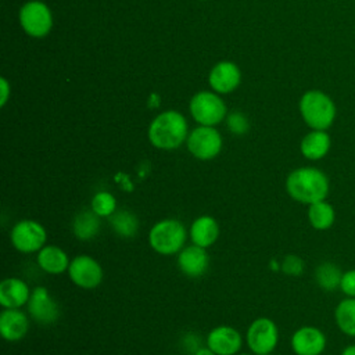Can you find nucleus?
Here are the masks:
<instances>
[{
	"label": "nucleus",
	"instance_id": "nucleus-1",
	"mask_svg": "<svg viewBox=\"0 0 355 355\" xmlns=\"http://www.w3.org/2000/svg\"><path fill=\"white\" fill-rule=\"evenodd\" d=\"M284 189L291 200L311 205L316 201L327 200L330 193V179L320 168L311 165L298 166L288 172Z\"/></svg>",
	"mask_w": 355,
	"mask_h": 355
},
{
	"label": "nucleus",
	"instance_id": "nucleus-9",
	"mask_svg": "<svg viewBox=\"0 0 355 355\" xmlns=\"http://www.w3.org/2000/svg\"><path fill=\"white\" fill-rule=\"evenodd\" d=\"M19 25L31 37H44L53 28V14L47 4L40 0L26 1L18 12Z\"/></svg>",
	"mask_w": 355,
	"mask_h": 355
},
{
	"label": "nucleus",
	"instance_id": "nucleus-21",
	"mask_svg": "<svg viewBox=\"0 0 355 355\" xmlns=\"http://www.w3.org/2000/svg\"><path fill=\"white\" fill-rule=\"evenodd\" d=\"M71 229L78 240L90 241L101 230V218L92 209H82L73 216Z\"/></svg>",
	"mask_w": 355,
	"mask_h": 355
},
{
	"label": "nucleus",
	"instance_id": "nucleus-30",
	"mask_svg": "<svg viewBox=\"0 0 355 355\" xmlns=\"http://www.w3.org/2000/svg\"><path fill=\"white\" fill-rule=\"evenodd\" d=\"M180 347H182V349H183L184 352L193 355V354H194L200 347H202V345H201L200 337H198L196 333L189 331V333H186V334L182 337V340H180Z\"/></svg>",
	"mask_w": 355,
	"mask_h": 355
},
{
	"label": "nucleus",
	"instance_id": "nucleus-33",
	"mask_svg": "<svg viewBox=\"0 0 355 355\" xmlns=\"http://www.w3.org/2000/svg\"><path fill=\"white\" fill-rule=\"evenodd\" d=\"M340 355H355V343L345 345V347L341 349Z\"/></svg>",
	"mask_w": 355,
	"mask_h": 355
},
{
	"label": "nucleus",
	"instance_id": "nucleus-24",
	"mask_svg": "<svg viewBox=\"0 0 355 355\" xmlns=\"http://www.w3.org/2000/svg\"><path fill=\"white\" fill-rule=\"evenodd\" d=\"M334 323L344 336L355 338V298L344 297L336 305Z\"/></svg>",
	"mask_w": 355,
	"mask_h": 355
},
{
	"label": "nucleus",
	"instance_id": "nucleus-4",
	"mask_svg": "<svg viewBox=\"0 0 355 355\" xmlns=\"http://www.w3.org/2000/svg\"><path fill=\"white\" fill-rule=\"evenodd\" d=\"M150 248L164 257L178 255L186 245L189 239V229L176 218H165L155 222L148 230Z\"/></svg>",
	"mask_w": 355,
	"mask_h": 355
},
{
	"label": "nucleus",
	"instance_id": "nucleus-16",
	"mask_svg": "<svg viewBox=\"0 0 355 355\" xmlns=\"http://www.w3.org/2000/svg\"><path fill=\"white\" fill-rule=\"evenodd\" d=\"M241 82L240 68L232 61H220L215 64L208 75L211 89L218 94H227L237 89Z\"/></svg>",
	"mask_w": 355,
	"mask_h": 355
},
{
	"label": "nucleus",
	"instance_id": "nucleus-32",
	"mask_svg": "<svg viewBox=\"0 0 355 355\" xmlns=\"http://www.w3.org/2000/svg\"><path fill=\"white\" fill-rule=\"evenodd\" d=\"M193 355H216L209 347H207V345H202V347H200Z\"/></svg>",
	"mask_w": 355,
	"mask_h": 355
},
{
	"label": "nucleus",
	"instance_id": "nucleus-23",
	"mask_svg": "<svg viewBox=\"0 0 355 355\" xmlns=\"http://www.w3.org/2000/svg\"><path fill=\"white\" fill-rule=\"evenodd\" d=\"M341 268L333 262V261H323L315 268V282L319 288H322L326 293H333L336 290H340L341 276H343Z\"/></svg>",
	"mask_w": 355,
	"mask_h": 355
},
{
	"label": "nucleus",
	"instance_id": "nucleus-31",
	"mask_svg": "<svg viewBox=\"0 0 355 355\" xmlns=\"http://www.w3.org/2000/svg\"><path fill=\"white\" fill-rule=\"evenodd\" d=\"M0 92H1V97H0V107H4L7 100H8V96H10V85L7 82L6 78H1L0 79Z\"/></svg>",
	"mask_w": 355,
	"mask_h": 355
},
{
	"label": "nucleus",
	"instance_id": "nucleus-11",
	"mask_svg": "<svg viewBox=\"0 0 355 355\" xmlns=\"http://www.w3.org/2000/svg\"><path fill=\"white\" fill-rule=\"evenodd\" d=\"M26 309L31 319L39 324H51L60 318V306L57 301L43 286L32 288Z\"/></svg>",
	"mask_w": 355,
	"mask_h": 355
},
{
	"label": "nucleus",
	"instance_id": "nucleus-15",
	"mask_svg": "<svg viewBox=\"0 0 355 355\" xmlns=\"http://www.w3.org/2000/svg\"><path fill=\"white\" fill-rule=\"evenodd\" d=\"M31 316L22 308H3L0 312V334L8 343L21 341L29 331Z\"/></svg>",
	"mask_w": 355,
	"mask_h": 355
},
{
	"label": "nucleus",
	"instance_id": "nucleus-22",
	"mask_svg": "<svg viewBox=\"0 0 355 355\" xmlns=\"http://www.w3.org/2000/svg\"><path fill=\"white\" fill-rule=\"evenodd\" d=\"M306 216L312 229L318 232H326L333 227L337 215L334 207L327 200H322L308 205Z\"/></svg>",
	"mask_w": 355,
	"mask_h": 355
},
{
	"label": "nucleus",
	"instance_id": "nucleus-12",
	"mask_svg": "<svg viewBox=\"0 0 355 355\" xmlns=\"http://www.w3.org/2000/svg\"><path fill=\"white\" fill-rule=\"evenodd\" d=\"M290 347L295 355H322L327 347V337L322 329L305 324L291 334Z\"/></svg>",
	"mask_w": 355,
	"mask_h": 355
},
{
	"label": "nucleus",
	"instance_id": "nucleus-27",
	"mask_svg": "<svg viewBox=\"0 0 355 355\" xmlns=\"http://www.w3.org/2000/svg\"><path fill=\"white\" fill-rule=\"evenodd\" d=\"M280 270L287 276H301L305 270V262L300 255L288 254L280 262Z\"/></svg>",
	"mask_w": 355,
	"mask_h": 355
},
{
	"label": "nucleus",
	"instance_id": "nucleus-34",
	"mask_svg": "<svg viewBox=\"0 0 355 355\" xmlns=\"http://www.w3.org/2000/svg\"><path fill=\"white\" fill-rule=\"evenodd\" d=\"M270 268H272L273 270H279V269H280V263H277L276 261H270Z\"/></svg>",
	"mask_w": 355,
	"mask_h": 355
},
{
	"label": "nucleus",
	"instance_id": "nucleus-6",
	"mask_svg": "<svg viewBox=\"0 0 355 355\" xmlns=\"http://www.w3.org/2000/svg\"><path fill=\"white\" fill-rule=\"evenodd\" d=\"M10 241L21 254H37L47 244V230L37 220L21 219L12 225Z\"/></svg>",
	"mask_w": 355,
	"mask_h": 355
},
{
	"label": "nucleus",
	"instance_id": "nucleus-29",
	"mask_svg": "<svg viewBox=\"0 0 355 355\" xmlns=\"http://www.w3.org/2000/svg\"><path fill=\"white\" fill-rule=\"evenodd\" d=\"M340 291L344 294V297L355 298V269H348L343 272Z\"/></svg>",
	"mask_w": 355,
	"mask_h": 355
},
{
	"label": "nucleus",
	"instance_id": "nucleus-7",
	"mask_svg": "<svg viewBox=\"0 0 355 355\" xmlns=\"http://www.w3.org/2000/svg\"><path fill=\"white\" fill-rule=\"evenodd\" d=\"M245 344L255 355H269L279 344V327L270 318L254 319L245 331Z\"/></svg>",
	"mask_w": 355,
	"mask_h": 355
},
{
	"label": "nucleus",
	"instance_id": "nucleus-14",
	"mask_svg": "<svg viewBox=\"0 0 355 355\" xmlns=\"http://www.w3.org/2000/svg\"><path fill=\"white\" fill-rule=\"evenodd\" d=\"M211 263L208 248L196 244L184 245L176 255V265L179 270L191 279L201 277L207 273Z\"/></svg>",
	"mask_w": 355,
	"mask_h": 355
},
{
	"label": "nucleus",
	"instance_id": "nucleus-17",
	"mask_svg": "<svg viewBox=\"0 0 355 355\" xmlns=\"http://www.w3.org/2000/svg\"><path fill=\"white\" fill-rule=\"evenodd\" d=\"M32 288L28 283L17 276H10L0 283V305L1 308H22L31 298Z\"/></svg>",
	"mask_w": 355,
	"mask_h": 355
},
{
	"label": "nucleus",
	"instance_id": "nucleus-28",
	"mask_svg": "<svg viewBox=\"0 0 355 355\" xmlns=\"http://www.w3.org/2000/svg\"><path fill=\"white\" fill-rule=\"evenodd\" d=\"M226 125H227V129L234 133V135H244L248 132V128H250V123H248V119L244 114L236 111V112H232L227 119H226Z\"/></svg>",
	"mask_w": 355,
	"mask_h": 355
},
{
	"label": "nucleus",
	"instance_id": "nucleus-2",
	"mask_svg": "<svg viewBox=\"0 0 355 355\" xmlns=\"http://www.w3.org/2000/svg\"><path fill=\"white\" fill-rule=\"evenodd\" d=\"M189 133V125L184 115L175 110H168L158 114L151 121L147 137L153 147L171 151L186 143Z\"/></svg>",
	"mask_w": 355,
	"mask_h": 355
},
{
	"label": "nucleus",
	"instance_id": "nucleus-3",
	"mask_svg": "<svg viewBox=\"0 0 355 355\" xmlns=\"http://www.w3.org/2000/svg\"><path fill=\"white\" fill-rule=\"evenodd\" d=\"M298 110L302 121L309 129L329 130L337 118V105L334 100L320 89L306 90L298 101Z\"/></svg>",
	"mask_w": 355,
	"mask_h": 355
},
{
	"label": "nucleus",
	"instance_id": "nucleus-36",
	"mask_svg": "<svg viewBox=\"0 0 355 355\" xmlns=\"http://www.w3.org/2000/svg\"><path fill=\"white\" fill-rule=\"evenodd\" d=\"M200 1H207V0H200Z\"/></svg>",
	"mask_w": 355,
	"mask_h": 355
},
{
	"label": "nucleus",
	"instance_id": "nucleus-25",
	"mask_svg": "<svg viewBox=\"0 0 355 355\" xmlns=\"http://www.w3.org/2000/svg\"><path fill=\"white\" fill-rule=\"evenodd\" d=\"M108 220L114 233L121 239L135 237L140 227L139 218L129 209H116V212L112 214Z\"/></svg>",
	"mask_w": 355,
	"mask_h": 355
},
{
	"label": "nucleus",
	"instance_id": "nucleus-26",
	"mask_svg": "<svg viewBox=\"0 0 355 355\" xmlns=\"http://www.w3.org/2000/svg\"><path fill=\"white\" fill-rule=\"evenodd\" d=\"M116 198L114 197V194H111L107 190H100L96 194H93L92 200H90V209L103 218H110L112 214L116 212Z\"/></svg>",
	"mask_w": 355,
	"mask_h": 355
},
{
	"label": "nucleus",
	"instance_id": "nucleus-35",
	"mask_svg": "<svg viewBox=\"0 0 355 355\" xmlns=\"http://www.w3.org/2000/svg\"><path fill=\"white\" fill-rule=\"evenodd\" d=\"M237 355H255V354H252L251 351H250V352H241V351H240Z\"/></svg>",
	"mask_w": 355,
	"mask_h": 355
},
{
	"label": "nucleus",
	"instance_id": "nucleus-13",
	"mask_svg": "<svg viewBox=\"0 0 355 355\" xmlns=\"http://www.w3.org/2000/svg\"><path fill=\"white\" fill-rule=\"evenodd\" d=\"M205 345L216 355H237L243 348V336L233 326L219 324L208 331Z\"/></svg>",
	"mask_w": 355,
	"mask_h": 355
},
{
	"label": "nucleus",
	"instance_id": "nucleus-37",
	"mask_svg": "<svg viewBox=\"0 0 355 355\" xmlns=\"http://www.w3.org/2000/svg\"><path fill=\"white\" fill-rule=\"evenodd\" d=\"M269 355H272V354H269Z\"/></svg>",
	"mask_w": 355,
	"mask_h": 355
},
{
	"label": "nucleus",
	"instance_id": "nucleus-8",
	"mask_svg": "<svg viewBox=\"0 0 355 355\" xmlns=\"http://www.w3.org/2000/svg\"><path fill=\"white\" fill-rule=\"evenodd\" d=\"M186 147L196 159L211 161L220 154L223 139L215 126L198 125L190 130Z\"/></svg>",
	"mask_w": 355,
	"mask_h": 355
},
{
	"label": "nucleus",
	"instance_id": "nucleus-18",
	"mask_svg": "<svg viewBox=\"0 0 355 355\" xmlns=\"http://www.w3.org/2000/svg\"><path fill=\"white\" fill-rule=\"evenodd\" d=\"M219 234V223L211 215H200L189 226V239L191 244L200 245L202 248L212 247L218 241Z\"/></svg>",
	"mask_w": 355,
	"mask_h": 355
},
{
	"label": "nucleus",
	"instance_id": "nucleus-5",
	"mask_svg": "<svg viewBox=\"0 0 355 355\" xmlns=\"http://www.w3.org/2000/svg\"><path fill=\"white\" fill-rule=\"evenodd\" d=\"M189 111L198 125L216 126L226 118L227 108L218 93L202 90L191 97Z\"/></svg>",
	"mask_w": 355,
	"mask_h": 355
},
{
	"label": "nucleus",
	"instance_id": "nucleus-10",
	"mask_svg": "<svg viewBox=\"0 0 355 355\" xmlns=\"http://www.w3.org/2000/svg\"><path fill=\"white\" fill-rule=\"evenodd\" d=\"M69 280L79 288L93 290L97 288L104 279V269L101 263L92 255L80 254L71 258L67 270Z\"/></svg>",
	"mask_w": 355,
	"mask_h": 355
},
{
	"label": "nucleus",
	"instance_id": "nucleus-20",
	"mask_svg": "<svg viewBox=\"0 0 355 355\" xmlns=\"http://www.w3.org/2000/svg\"><path fill=\"white\" fill-rule=\"evenodd\" d=\"M331 148V137L327 130L311 129L300 141V153L308 161L323 159Z\"/></svg>",
	"mask_w": 355,
	"mask_h": 355
},
{
	"label": "nucleus",
	"instance_id": "nucleus-19",
	"mask_svg": "<svg viewBox=\"0 0 355 355\" xmlns=\"http://www.w3.org/2000/svg\"><path fill=\"white\" fill-rule=\"evenodd\" d=\"M36 263L42 272L47 275H62L68 270L71 258L64 248L54 244H46L36 254Z\"/></svg>",
	"mask_w": 355,
	"mask_h": 355
}]
</instances>
